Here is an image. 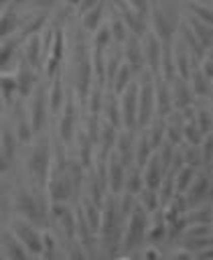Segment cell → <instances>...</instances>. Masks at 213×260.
Here are the masks:
<instances>
[{
  "instance_id": "cell-32",
  "label": "cell",
  "mask_w": 213,
  "mask_h": 260,
  "mask_svg": "<svg viewBox=\"0 0 213 260\" xmlns=\"http://www.w3.org/2000/svg\"><path fill=\"white\" fill-rule=\"evenodd\" d=\"M0 138H2V128H0Z\"/></svg>"
},
{
  "instance_id": "cell-11",
  "label": "cell",
  "mask_w": 213,
  "mask_h": 260,
  "mask_svg": "<svg viewBox=\"0 0 213 260\" xmlns=\"http://www.w3.org/2000/svg\"><path fill=\"white\" fill-rule=\"evenodd\" d=\"M16 83H18V95L26 98L32 93V87H34V67H30L26 61H22L16 69Z\"/></svg>"
},
{
  "instance_id": "cell-26",
  "label": "cell",
  "mask_w": 213,
  "mask_h": 260,
  "mask_svg": "<svg viewBox=\"0 0 213 260\" xmlns=\"http://www.w3.org/2000/svg\"><path fill=\"white\" fill-rule=\"evenodd\" d=\"M101 10L99 8H93V10H87L85 12V16H83V24H85V28L87 30H97V26H99V22H101Z\"/></svg>"
},
{
  "instance_id": "cell-15",
  "label": "cell",
  "mask_w": 213,
  "mask_h": 260,
  "mask_svg": "<svg viewBox=\"0 0 213 260\" xmlns=\"http://www.w3.org/2000/svg\"><path fill=\"white\" fill-rule=\"evenodd\" d=\"M16 93H18L16 75L14 73H8V71H2L0 73V95H2V102L6 106H10Z\"/></svg>"
},
{
  "instance_id": "cell-3",
  "label": "cell",
  "mask_w": 213,
  "mask_h": 260,
  "mask_svg": "<svg viewBox=\"0 0 213 260\" xmlns=\"http://www.w3.org/2000/svg\"><path fill=\"white\" fill-rule=\"evenodd\" d=\"M146 223H148V211L138 203L126 217L122 225V246H138L142 240H146Z\"/></svg>"
},
{
  "instance_id": "cell-25",
  "label": "cell",
  "mask_w": 213,
  "mask_h": 260,
  "mask_svg": "<svg viewBox=\"0 0 213 260\" xmlns=\"http://www.w3.org/2000/svg\"><path fill=\"white\" fill-rule=\"evenodd\" d=\"M32 126H30V120H26V116H18V122H16V136L20 142H28L32 138Z\"/></svg>"
},
{
  "instance_id": "cell-29",
  "label": "cell",
  "mask_w": 213,
  "mask_h": 260,
  "mask_svg": "<svg viewBox=\"0 0 213 260\" xmlns=\"http://www.w3.org/2000/svg\"><path fill=\"white\" fill-rule=\"evenodd\" d=\"M209 171H213V156H211V162H209Z\"/></svg>"
},
{
  "instance_id": "cell-23",
  "label": "cell",
  "mask_w": 213,
  "mask_h": 260,
  "mask_svg": "<svg viewBox=\"0 0 213 260\" xmlns=\"http://www.w3.org/2000/svg\"><path fill=\"white\" fill-rule=\"evenodd\" d=\"M108 175H110V179H112V189H114V193L122 191V189H124V181H126L124 162H120V160H112Z\"/></svg>"
},
{
  "instance_id": "cell-21",
  "label": "cell",
  "mask_w": 213,
  "mask_h": 260,
  "mask_svg": "<svg viewBox=\"0 0 213 260\" xmlns=\"http://www.w3.org/2000/svg\"><path fill=\"white\" fill-rule=\"evenodd\" d=\"M189 10H191V16H195V18H199V20H203V22H207V24L213 26V8L207 6L205 0H193V2H189Z\"/></svg>"
},
{
  "instance_id": "cell-14",
  "label": "cell",
  "mask_w": 213,
  "mask_h": 260,
  "mask_svg": "<svg viewBox=\"0 0 213 260\" xmlns=\"http://www.w3.org/2000/svg\"><path fill=\"white\" fill-rule=\"evenodd\" d=\"M18 45H20V39H16V37H8V39L0 41V73L8 71V67L16 55Z\"/></svg>"
},
{
  "instance_id": "cell-24",
  "label": "cell",
  "mask_w": 213,
  "mask_h": 260,
  "mask_svg": "<svg viewBox=\"0 0 213 260\" xmlns=\"http://www.w3.org/2000/svg\"><path fill=\"white\" fill-rule=\"evenodd\" d=\"M195 124L199 126V130L203 132V134H207V132H211L213 130V114L209 112V110H199L197 112V116H195Z\"/></svg>"
},
{
  "instance_id": "cell-4",
  "label": "cell",
  "mask_w": 213,
  "mask_h": 260,
  "mask_svg": "<svg viewBox=\"0 0 213 260\" xmlns=\"http://www.w3.org/2000/svg\"><path fill=\"white\" fill-rule=\"evenodd\" d=\"M14 207H16V211H18L20 217H24V219L37 223L39 228L47 221V211H43L39 199H37L30 191H24V189L18 191L16 201H14Z\"/></svg>"
},
{
  "instance_id": "cell-5",
  "label": "cell",
  "mask_w": 213,
  "mask_h": 260,
  "mask_svg": "<svg viewBox=\"0 0 213 260\" xmlns=\"http://www.w3.org/2000/svg\"><path fill=\"white\" fill-rule=\"evenodd\" d=\"M154 26L156 37L162 43H172V35L176 30V14L170 6H156L154 8Z\"/></svg>"
},
{
  "instance_id": "cell-10",
  "label": "cell",
  "mask_w": 213,
  "mask_h": 260,
  "mask_svg": "<svg viewBox=\"0 0 213 260\" xmlns=\"http://www.w3.org/2000/svg\"><path fill=\"white\" fill-rule=\"evenodd\" d=\"M122 98V120L128 128L136 124V114H138V85L130 83L124 91H120Z\"/></svg>"
},
{
  "instance_id": "cell-7",
  "label": "cell",
  "mask_w": 213,
  "mask_h": 260,
  "mask_svg": "<svg viewBox=\"0 0 213 260\" xmlns=\"http://www.w3.org/2000/svg\"><path fill=\"white\" fill-rule=\"evenodd\" d=\"M209 177H211V173H207L203 169H197L191 185L183 193V197H185V201H187L189 207L207 201V195H209Z\"/></svg>"
},
{
  "instance_id": "cell-31",
  "label": "cell",
  "mask_w": 213,
  "mask_h": 260,
  "mask_svg": "<svg viewBox=\"0 0 213 260\" xmlns=\"http://www.w3.org/2000/svg\"><path fill=\"white\" fill-rule=\"evenodd\" d=\"M211 225H213V213H211Z\"/></svg>"
},
{
  "instance_id": "cell-13",
  "label": "cell",
  "mask_w": 213,
  "mask_h": 260,
  "mask_svg": "<svg viewBox=\"0 0 213 260\" xmlns=\"http://www.w3.org/2000/svg\"><path fill=\"white\" fill-rule=\"evenodd\" d=\"M189 26L195 32V37L199 39V43L203 45V49H211L213 47V26L211 24H207V22L191 16L189 18Z\"/></svg>"
},
{
  "instance_id": "cell-8",
  "label": "cell",
  "mask_w": 213,
  "mask_h": 260,
  "mask_svg": "<svg viewBox=\"0 0 213 260\" xmlns=\"http://www.w3.org/2000/svg\"><path fill=\"white\" fill-rule=\"evenodd\" d=\"M156 104V91L150 81L138 85V114H136V124H146L152 116V108Z\"/></svg>"
},
{
  "instance_id": "cell-30",
  "label": "cell",
  "mask_w": 213,
  "mask_h": 260,
  "mask_svg": "<svg viewBox=\"0 0 213 260\" xmlns=\"http://www.w3.org/2000/svg\"><path fill=\"white\" fill-rule=\"evenodd\" d=\"M6 2H10V0H0V6H4Z\"/></svg>"
},
{
  "instance_id": "cell-17",
  "label": "cell",
  "mask_w": 213,
  "mask_h": 260,
  "mask_svg": "<svg viewBox=\"0 0 213 260\" xmlns=\"http://www.w3.org/2000/svg\"><path fill=\"white\" fill-rule=\"evenodd\" d=\"M132 75H134V69H132V67H130L126 61H122V63L118 65V69L114 71V75H112L116 93L124 91V89H126V87L132 83Z\"/></svg>"
},
{
  "instance_id": "cell-2",
  "label": "cell",
  "mask_w": 213,
  "mask_h": 260,
  "mask_svg": "<svg viewBox=\"0 0 213 260\" xmlns=\"http://www.w3.org/2000/svg\"><path fill=\"white\" fill-rule=\"evenodd\" d=\"M20 244L28 250L30 256H43V246H45V230H41L37 223L16 215L12 221V230H10Z\"/></svg>"
},
{
  "instance_id": "cell-16",
  "label": "cell",
  "mask_w": 213,
  "mask_h": 260,
  "mask_svg": "<svg viewBox=\"0 0 213 260\" xmlns=\"http://www.w3.org/2000/svg\"><path fill=\"white\" fill-rule=\"evenodd\" d=\"M24 61L34 69L43 63V49H41V37L39 35H32L26 41V45H24Z\"/></svg>"
},
{
  "instance_id": "cell-18",
  "label": "cell",
  "mask_w": 213,
  "mask_h": 260,
  "mask_svg": "<svg viewBox=\"0 0 213 260\" xmlns=\"http://www.w3.org/2000/svg\"><path fill=\"white\" fill-rule=\"evenodd\" d=\"M18 28V16L14 10L6 8L0 12V41L12 37V32Z\"/></svg>"
},
{
  "instance_id": "cell-34",
  "label": "cell",
  "mask_w": 213,
  "mask_h": 260,
  "mask_svg": "<svg viewBox=\"0 0 213 260\" xmlns=\"http://www.w3.org/2000/svg\"><path fill=\"white\" fill-rule=\"evenodd\" d=\"M20 2H24V0H20Z\"/></svg>"
},
{
  "instance_id": "cell-35",
  "label": "cell",
  "mask_w": 213,
  "mask_h": 260,
  "mask_svg": "<svg viewBox=\"0 0 213 260\" xmlns=\"http://www.w3.org/2000/svg\"><path fill=\"white\" fill-rule=\"evenodd\" d=\"M0 232H2V230H0Z\"/></svg>"
},
{
  "instance_id": "cell-27",
  "label": "cell",
  "mask_w": 213,
  "mask_h": 260,
  "mask_svg": "<svg viewBox=\"0 0 213 260\" xmlns=\"http://www.w3.org/2000/svg\"><path fill=\"white\" fill-rule=\"evenodd\" d=\"M128 6L134 12H138L140 16H144L148 12V0H128Z\"/></svg>"
},
{
  "instance_id": "cell-19",
  "label": "cell",
  "mask_w": 213,
  "mask_h": 260,
  "mask_svg": "<svg viewBox=\"0 0 213 260\" xmlns=\"http://www.w3.org/2000/svg\"><path fill=\"white\" fill-rule=\"evenodd\" d=\"M59 130H61V136L65 140H69L71 134H73V130H75V114H73V106L71 104H65V108H61Z\"/></svg>"
},
{
  "instance_id": "cell-1",
  "label": "cell",
  "mask_w": 213,
  "mask_h": 260,
  "mask_svg": "<svg viewBox=\"0 0 213 260\" xmlns=\"http://www.w3.org/2000/svg\"><path fill=\"white\" fill-rule=\"evenodd\" d=\"M28 175L32 179V183L37 187H45L47 185V179L51 175V146H49V140L43 138L39 140L30 154H28Z\"/></svg>"
},
{
  "instance_id": "cell-33",
  "label": "cell",
  "mask_w": 213,
  "mask_h": 260,
  "mask_svg": "<svg viewBox=\"0 0 213 260\" xmlns=\"http://www.w3.org/2000/svg\"><path fill=\"white\" fill-rule=\"evenodd\" d=\"M0 193H2V187H0Z\"/></svg>"
},
{
  "instance_id": "cell-28",
  "label": "cell",
  "mask_w": 213,
  "mask_h": 260,
  "mask_svg": "<svg viewBox=\"0 0 213 260\" xmlns=\"http://www.w3.org/2000/svg\"><path fill=\"white\" fill-rule=\"evenodd\" d=\"M10 162H12V158H10V156L0 148V175H2V173H6V171L10 169Z\"/></svg>"
},
{
  "instance_id": "cell-12",
  "label": "cell",
  "mask_w": 213,
  "mask_h": 260,
  "mask_svg": "<svg viewBox=\"0 0 213 260\" xmlns=\"http://www.w3.org/2000/svg\"><path fill=\"white\" fill-rule=\"evenodd\" d=\"M0 248H2L4 258H26V256H30V254H28V250L20 244V240H18L12 232H8V234L2 238Z\"/></svg>"
},
{
  "instance_id": "cell-6",
  "label": "cell",
  "mask_w": 213,
  "mask_h": 260,
  "mask_svg": "<svg viewBox=\"0 0 213 260\" xmlns=\"http://www.w3.org/2000/svg\"><path fill=\"white\" fill-rule=\"evenodd\" d=\"M47 112H49L47 95L43 93L41 87H37L34 93H32V98H30V104H28V120H30V126H32V132L34 134L43 132L45 122H47Z\"/></svg>"
},
{
  "instance_id": "cell-22",
  "label": "cell",
  "mask_w": 213,
  "mask_h": 260,
  "mask_svg": "<svg viewBox=\"0 0 213 260\" xmlns=\"http://www.w3.org/2000/svg\"><path fill=\"white\" fill-rule=\"evenodd\" d=\"M126 63H128L134 71L142 69V65H144V51L140 49V45H138L136 41H130V45H128V51H126Z\"/></svg>"
},
{
  "instance_id": "cell-20",
  "label": "cell",
  "mask_w": 213,
  "mask_h": 260,
  "mask_svg": "<svg viewBox=\"0 0 213 260\" xmlns=\"http://www.w3.org/2000/svg\"><path fill=\"white\" fill-rule=\"evenodd\" d=\"M47 102H49V112L51 114L59 112L61 106H63V87H61V77L59 75H55V79H53L51 91L47 95Z\"/></svg>"
},
{
  "instance_id": "cell-9",
  "label": "cell",
  "mask_w": 213,
  "mask_h": 260,
  "mask_svg": "<svg viewBox=\"0 0 213 260\" xmlns=\"http://www.w3.org/2000/svg\"><path fill=\"white\" fill-rule=\"evenodd\" d=\"M168 234V221L164 217V211L156 207L154 211L148 213V223H146V242L148 244H158L166 238Z\"/></svg>"
}]
</instances>
